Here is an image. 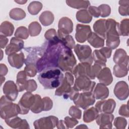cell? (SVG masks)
Returning <instances> with one entry per match:
<instances>
[{"label":"cell","mask_w":129,"mask_h":129,"mask_svg":"<svg viewBox=\"0 0 129 129\" xmlns=\"http://www.w3.org/2000/svg\"><path fill=\"white\" fill-rule=\"evenodd\" d=\"M44 37L49 43L56 44L60 42L57 33L54 29H50L47 30L44 34Z\"/></svg>","instance_id":"836d02e7"},{"label":"cell","mask_w":129,"mask_h":129,"mask_svg":"<svg viewBox=\"0 0 129 129\" xmlns=\"http://www.w3.org/2000/svg\"><path fill=\"white\" fill-rule=\"evenodd\" d=\"M113 125L118 129H124L127 125V121L123 117H117L114 119Z\"/></svg>","instance_id":"f6af8a7d"},{"label":"cell","mask_w":129,"mask_h":129,"mask_svg":"<svg viewBox=\"0 0 129 129\" xmlns=\"http://www.w3.org/2000/svg\"><path fill=\"white\" fill-rule=\"evenodd\" d=\"M91 32L89 25L78 24L76 26L75 38L78 42L84 43L87 40Z\"/></svg>","instance_id":"7c38bea8"},{"label":"cell","mask_w":129,"mask_h":129,"mask_svg":"<svg viewBox=\"0 0 129 129\" xmlns=\"http://www.w3.org/2000/svg\"><path fill=\"white\" fill-rule=\"evenodd\" d=\"M76 128H88V127L86 125H85V124H80V125H79V126H77Z\"/></svg>","instance_id":"6125c7cd"},{"label":"cell","mask_w":129,"mask_h":129,"mask_svg":"<svg viewBox=\"0 0 129 129\" xmlns=\"http://www.w3.org/2000/svg\"><path fill=\"white\" fill-rule=\"evenodd\" d=\"M118 12L119 14L121 16H128L129 12V5H120L118 8Z\"/></svg>","instance_id":"db71d44e"},{"label":"cell","mask_w":129,"mask_h":129,"mask_svg":"<svg viewBox=\"0 0 129 129\" xmlns=\"http://www.w3.org/2000/svg\"><path fill=\"white\" fill-rule=\"evenodd\" d=\"M34 101L31 107V111L34 113H38L43 111V102L40 95L35 94Z\"/></svg>","instance_id":"d6a6232c"},{"label":"cell","mask_w":129,"mask_h":129,"mask_svg":"<svg viewBox=\"0 0 129 129\" xmlns=\"http://www.w3.org/2000/svg\"><path fill=\"white\" fill-rule=\"evenodd\" d=\"M119 5H129V1H119Z\"/></svg>","instance_id":"91938a15"},{"label":"cell","mask_w":129,"mask_h":129,"mask_svg":"<svg viewBox=\"0 0 129 129\" xmlns=\"http://www.w3.org/2000/svg\"><path fill=\"white\" fill-rule=\"evenodd\" d=\"M42 8V4L41 3L38 1H33L31 2L28 6V11L32 15H36L39 13Z\"/></svg>","instance_id":"74e56055"},{"label":"cell","mask_w":129,"mask_h":129,"mask_svg":"<svg viewBox=\"0 0 129 129\" xmlns=\"http://www.w3.org/2000/svg\"><path fill=\"white\" fill-rule=\"evenodd\" d=\"M74 51L81 62H88L92 64L93 59L92 49L87 45L77 44L74 47Z\"/></svg>","instance_id":"8992f818"},{"label":"cell","mask_w":129,"mask_h":129,"mask_svg":"<svg viewBox=\"0 0 129 129\" xmlns=\"http://www.w3.org/2000/svg\"><path fill=\"white\" fill-rule=\"evenodd\" d=\"M54 17L52 13L50 11H46L41 13L39 17L40 23L45 26L51 25L54 21Z\"/></svg>","instance_id":"f546056e"},{"label":"cell","mask_w":129,"mask_h":129,"mask_svg":"<svg viewBox=\"0 0 129 129\" xmlns=\"http://www.w3.org/2000/svg\"><path fill=\"white\" fill-rule=\"evenodd\" d=\"M29 31L26 27L20 26L16 29L14 35L16 37L19 39H26L29 37Z\"/></svg>","instance_id":"b9f144b4"},{"label":"cell","mask_w":129,"mask_h":129,"mask_svg":"<svg viewBox=\"0 0 129 129\" xmlns=\"http://www.w3.org/2000/svg\"><path fill=\"white\" fill-rule=\"evenodd\" d=\"M93 59L95 63H98L101 65L102 67H105L106 62L107 61V58L99 50L95 49L92 53Z\"/></svg>","instance_id":"e575fe53"},{"label":"cell","mask_w":129,"mask_h":129,"mask_svg":"<svg viewBox=\"0 0 129 129\" xmlns=\"http://www.w3.org/2000/svg\"><path fill=\"white\" fill-rule=\"evenodd\" d=\"M69 114L72 117L76 119H81L82 116V111L76 106H72L69 111Z\"/></svg>","instance_id":"7dc6e473"},{"label":"cell","mask_w":129,"mask_h":129,"mask_svg":"<svg viewBox=\"0 0 129 129\" xmlns=\"http://www.w3.org/2000/svg\"><path fill=\"white\" fill-rule=\"evenodd\" d=\"M76 19L78 21L82 23H89L92 20V17L86 9H82L77 12Z\"/></svg>","instance_id":"4dcf8cb0"},{"label":"cell","mask_w":129,"mask_h":129,"mask_svg":"<svg viewBox=\"0 0 129 129\" xmlns=\"http://www.w3.org/2000/svg\"><path fill=\"white\" fill-rule=\"evenodd\" d=\"M27 76L24 71H21L18 73L16 84L19 92H22L26 90L28 81L27 80Z\"/></svg>","instance_id":"d4e9b609"},{"label":"cell","mask_w":129,"mask_h":129,"mask_svg":"<svg viewBox=\"0 0 129 129\" xmlns=\"http://www.w3.org/2000/svg\"><path fill=\"white\" fill-rule=\"evenodd\" d=\"M113 61L116 64H119L122 63H128V56L127 55L126 51L122 49L119 48L116 50L113 55Z\"/></svg>","instance_id":"cb8c5ba5"},{"label":"cell","mask_w":129,"mask_h":129,"mask_svg":"<svg viewBox=\"0 0 129 129\" xmlns=\"http://www.w3.org/2000/svg\"><path fill=\"white\" fill-rule=\"evenodd\" d=\"M29 34L32 37H34L38 35L41 31V26L37 22L34 21L31 22L28 28Z\"/></svg>","instance_id":"f35d334b"},{"label":"cell","mask_w":129,"mask_h":129,"mask_svg":"<svg viewBox=\"0 0 129 129\" xmlns=\"http://www.w3.org/2000/svg\"><path fill=\"white\" fill-rule=\"evenodd\" d=\"M20 114V108L18 104L14 103L12 101L5 95L2 96L0 101V115L4 119H7L17 116Z\"/></svg>","instance_id":"277c9868"},{"label":"cell","mask_w":129,"mask_h":129,"mask_svg":"<svg viewBox=\"0 0 129 129\" xmlns=\"http://www.w3.org/2000/svg\"><path fill=\"white\" fill-rule=\"evenodd\" d=\"M118 113H119V114L121 116H123L126 117H128L129 112H128L127 104H122L119 108Z\"/></svg>","instance_id":"816d5d0a"},{"label":"cell","mask_w":129,"mask_h":129,"mask_svg":"<svg viewBox=\"0 0 129 129\" xmlns=\"http://www.w3.org/2000/svg\"><path fill=\"white\" fill-rule=\"evenodd\" d=\"M76 63L77 60L72 49L63 46L59 55L57 68L62 72L72 73Z\"/></svg>","instance_id":"3957f363"},{"label":"cell","mask_w":129,"mask_h":129,"mask_svg":"<svg viewBox=\"0 0 129 129\" xmlns=\"http://www.w3.org/2000/svg\"><path fill=\"white\" fill-rule=\"evenodd\" d=\"M119 32L121 36H127L129 34V19H123L119 24Z\"/></svg>","instance_id":"60d3db41"},{"label":"cell","mask_w":129,"mask_h":129,"mask_svg":"<svg viewBox=\"0 0 129 129\" xmlns=\"http://www.w3.org/2000/svg\"><path fill=\"white\" fill-rule=\"evenodd\" d=\"M95 85V82L91 81L87 76L81 75L76 78L74 88L79 92H93Z\"/></svg>","instance_id":"5b68a950"},{"label":"cell","mask_w":129,"mask_h":129,"mask_svg":"<svg viewBox=\"0 0 129 129\" xmlns=\"http://www.w3.org/2000/svg\"><path fill=\"white\" fill-rule=\"evenodd\" d=\"M14 31V25L9 21L3 22L0 26L1 35L6 37L11 36Z\"/></svg>","instance_id":"f1b7e54d"},{"label":"cell","mask_w":129,"mask_h":129,"mask_svg":"<svg viewBox=\"0 0 129 129\" xmlns=\"http://www.w3.org/2000/svg\"><path fill=\"white\" fill-rule=\"evenodd\" d=\"M5 78L4 76H1V85H2L3 83L4 82H5Z\"/></svg>","instance_id":"be15d7a7"},{"label":"cell","mask_w":129,"mask_h":129,"mask_svg":"<svg viewBox=\"0 0 129 129\" xmlns=\"http://www.w3.org/2000/svg\"><path fill=\"white\" fill-rule=\"evenodd\" d=\"M68 6L76 9H86L90 5V3L88 1H66Z\"/></svg>","instance_id":"1f68e13d"},{"label":"cell","mask_w":129,"mask_h":129,"mask_svg":"<svg viewBox=\"0 0 129 129\" xmlns=\"http://www.w3.org/2000/svg\"><path fill=\"white\" fill-rule=\"evenodd\" d=\"M63 122L66 128H72L74 127L76 125H77L79 122L76 118L74 117H70L69 116H66L64 118Z\"/></svg>","instance_id":"c3c4849f"},{"label":"cell","mask_w":129,"mask_h":129,"mask_svg":"<svg viewBox=\"0 0 129 129\" xmlns=\"http://www.w3.org/2000/svg\"><path fill=\"white\" fill-rule=\"evenodd\" d=\"M106 19H99L96 21L93 25L94 33L101 37L104 40L106 37Z\"/></svg>","instance_id":"7402d4cb"},{"label":"cell","mask_w":129,"mask_h":129,"mask_svg":"<svg viewBox=\"0 0 129 129\" xmlns=\"http://www.w3.org/2000/svg\"><path fill=\"white\" fill-rule=\"evenodd\" d=\"M88 42L95 48H100L104 46V40L94 32H91L87 39Z\"/></svg>","instance_id":"484cf974"},{"label":"cell","mask_w":129,"mask_h":129,"mask_svg":"<svg viewBox=\"0 0 129 129\" xmlns=\"http://www.w3.org/2000/svg\"><path fill=\"white\" fill-rule=\"evenodd\" d=\"M106 45L111 49L116 48L119 45L120 39L118 36H107Z\"/></svg>","instance_id":"8d00e7d4"},{"label":"cell","mask_w":129,"mask_h":129,"mask_svg":"<svg viewBox=\"0 0 129 129\" xmlns=\"http://www.w3.org/2000/svg\"><path fill=\"white\" fill-rule=\"evenodd\" d=\"M8 42V39L7 38V37L4 36L3 35H0V45L1 48H4L7 45V43Z\"/></svg>","instance_id":"9f6ffc18"},{"label":"cell","mask_w":129,"mask_h":129,"mask_svg":"<svg viewBox=\"0 0 129 129\" xmlns=\"http://www.w3.org/2000/svg\"><path fill=\"white\" fill-rule=\"evenodd\" d=\"M43 111H49L53 106V102L48 97H45L42 99Z\"/></svg>","instance_id":"681fc988"},{"label":"cell","mask_w":129,"mask_h":129,"mask_svg":"<svg viewBox=\"0 0 129 129\" xmlns=\"http://www.w3.org/2000/svg\"><path fill=\"white\" fill-rule=\"evenodd\" d=\"M8 60L11 66L19 69L25 62L24 54L22 52L11 54L8 55Z\"/></svg>","instance_id":"ac0fdd59"},{"label":"cell","mask_w":129,"mask_h":129,"mask_svg":"<svg viewBox=\"0 0 129 129\" xmlns=\"http://www.w3.org/2000/svg\"><path fill=\"white\" fill-rule=\"evenodd\" d=\"M98 115L99 112L95 107H92L89 109H86L84 111L83 120L87 123L91 122L96 119Z\"/></svg>","instance_id":"4316f807"},{"label":"cell","mask_w":129,"mask_h":129,"mask_svg":"<svg viewBox=\"0 0 129 129\" xmlns=\"http://www.w3.org/2000/svg\"><path fill=\"white\" fill-rule=\"evenodd\" d=\"M64 78L62 71L57 67L46 69L38 76L39 82L45 89H56L61 85Z\"/></svg>","instance_id":"7a4b0ae2"},{"label":"cell","mask_w":129,"mask_h":129,"mask_svg":"<svg viewBox=\"0 0 129 129\" xmlns=\"http://www.w3.org/2000/svg\"><path fill=\"white\" fill-rule=\"evenodd\" d=\"M93 94L95 99L103 100L108 97L109 94V91L106 85L102 83H98L94 88Z\"/></svg>","instance_id":"44dd1931"},{"label":"cell","mask_w":129,"mask_h":129,"mask_svg":"<svg viewBox=\"0 0 129 129\" xmlns=\"http://www.w3.org/2000/svg\"><path fill=\"white\" fill-rule=\"evenodd\" d=\"M58 29L57 35L59 38L69 35L73 30V23L72 21L69 18L64 17L61 18L58 22Z\"/></svg>","instance_id":"8fae6325"},{"label":"cell","mask_w":129,"mask_h":129,"mask_svg":"<svg viewBox=\"0 0 129 129\" xmlns=\"http://www.w3.org/2000/svg\"><path fill=\"white\" fill-rule=\"evenodd\" d=\"M63 46L61 42L52 44L47 42L43 54L36 63L38 72L47 68L57 67L59 55Z\"/></svg>","instance_id":"6da1fadb"},{"label":"cell","mask_w":129,"mask_h":129,"mask_svg":"<svg viewBox=\"0 0 129 129\" xmlns=\"http://www.w3.org/2000/svg\"><path fill=\"white\" fill-rule=\"evenodd\" d=\"M24 47V41L16 37H12L11 39L10 43L8 44L5 49V53L9 55L11 54L17 53L20 51Z\"/></svg>","instance_id":"e0dca14e"},{"label":"cell","mask_w":129,"mask_h":129,"mask_svg":"<svg viewBox=\"0 0 129 129\" xmlns=\"http://www.w3.org/2000/svg\"><path fill=\"white\" fill-rule=\"evenodd\" d=\"M91 66V64L88 62L79 63L76 66L72 73L76 78L81 75H85L88 77Z\"/></svg>","instance_id":"603a6c76"},{"label":"cell","mask_w":129,"mask_h":129,"mask_svg":"<svg viewBox=\"0 0 129 129\" xmlns=\"http://www.w3.org/2000/svg\"><path fill=\"white\" fill-rule=\"evenodd\" d=\"M24 72L26 75L29 77H34L38 72L36 64L33 63H30L26 64L24 68Z\"/></svg>","instance_id":"ee69618b"},{"label":"cell","mask_w":129,"mask_h":129,"mask_svg":"<svg viewBox=\"0 0 129 129\" xmlns=\"http://www.w3.org/2000/svg\"><path fill=\"white\" fill-rule=\"evenodd\" d=\"M99 50L106 58H109L110 57L112 52V49L108 47H103L99 49Z\"/></svg>","instance_id":"11a10c76"},{"label":"cell","mask_w":129,"mask_h":129,"mask_svg":"<svg viewBox=\"0 0 129 129\" xmlns=\"http://www.w3.org/2000/svg\"><path fill=\"white\" fill-rule=\"evenodd\" d=\"M128 73V63H122L116 64L113 67V74L117 78H122L127 75Z\"/></svg>","instance_id":"83f0119b"},{"label":"cell","mask_w":129,"mask_h":129,"mask_svg":"<svg viewBox=\"0 0 129 129\" xmlns=\"http://www.w3.org/2000/svg\"><path fill=\"white\" fill-rule=\"evenodd\" d=\"M88 12L92 17L98 18L100 16V12L98 7L95 6H89L88 7Z\"/></svg>","instance_id":"f5cc1de1"},{"label":"cell","mask_w":129,"mask_h":129,"mask_svg":"<svg viewBox=\"0 0 129 129\" xmlns=\"http://www.w3.org/2000/svg\"><path fill=\"white\" fill-rule=\"evenodd\" d=\"M35 99V95L31 92L25 93L19 100L18 105L20 108V114H26L30 110Z\"/></svg>","instance_id":"9c48e42d"},{"label":"cell","mask_w":129,"mask_h":129,"mask_svg":"<svg viewBox=\"0 0 129 129\" xmlns=\"http://www.w3.org/2000/svg\"><path fill=\"white\" fill-rule=\"evenodd\" d=\"M37 85L34 80H29L27 81V84L26 90L27 92H32L37 89Z\"/></svg>","instance_id":"f907efd6"},{"label":"cell","mask_w":129,"mask_h":129,"mask_svg":"<svg viewBox=\"0 0 129 129\" xmlns=\"http://www.w3.org/2000/svg\"><path fill=\"white\" fill-rule=\"evenodd\" d=\"M114 115L112 113L102 112L96 118V122L100 128H111Z\"/></svg>","instance_id":"5bb4252c"},{"label":"cell","mask_w":129,"mask_h":129,"mask_svg":"<svg viewBox=\"0 0 129 129\" xmlns=\"http://www.w3.org/2000/svg\"><path fill=\"white\" fill-rule=\"evenodd\" d=\"M103 68V67H102L101 65L94 63V64L90 67L88 77H89L90 79H94L97 77L98 74Z\"/></svg>","instance_id":"7bdbcfd3"},{"label":"cell","mask_w":129,"mask_h":129,"mask_svg":"<svg viewBox=\"0 0 129 129\" xmlns=\"http://www.w3.org/2000/svg\"><path fill=\"white\" fill-rule=\"evenodd\" d=\"M116 102L113 99L102 100L98 101L95 105V108L99 112L112 113L115 108Z\"/></svg>","instance_id":"4fadbf2b"},{"label":"cell","mask_w":129,"mask_h":129,"mask_svg":"<svg viewBox=\"0 0 129 129\" xmlns=\"http://www.w3.org/2000/svg\"><path fill=\"white\" fill-rule=\"evenodd\" d=\"M56 127L57 128H66L65 124L64 123L63 120H58V123L56 125Z\"/></svg>","instance_id":"680465c9"},{"label":"cell","mask_w":129,"mask_h":129,"mask_svg":"<svg viewBox=\"0 0 129 129\" xmlns=\"http://www.w3.org/2000/svg\"><path fill=\"white\" fill-rule=\"evenodd\" d=\"M113 92L115 96L119 100H125L128 96V86L125 81H119L116 84Z\"/></svg>","instance_id":"9a60e30c"},{"label":"cell","mask_w":129,"mask_h":129,"mask_svg":"<svg viewBox=\"0 0 129 129\" xmlns=\"http://www.w3.org/2000/svg\"><path fill=\"white\" fill-rule=\"evenodd\" d=\"M18 90L16 84L12 81L5 83L3 87V92L5 95L12 101H15L18 95Z\"/></svg>","instance_id":"2e32d148"},{"label":"cell","mask_w":129,"mask_h":129,"mask_svg":"<svg viewBox=\"0 0 129 129\" xmlns=\"http://www.w3.org/2000/svg\"><path fill=\"white\" fill-rule=\"evenodd\" d=\"M74 78L70 72H66L65 77L61 85L55 91V95L63 96V98L70 92L74 85Z\"/></svg>","instance_id":"ba28073f"},{"label":"cell","mask_w":129,"mask_h":129,"mask_svg":"<svg viewBox=\"0 0 129 129\" xmlns=\"http://www.w3.org/2000/svg\"><path fill=\"white\" fill-rule=\"evenodd\" d=\"M7 124L13 128H29L30 126L25 119H21L17 116L5 119Z\"/></svg>","instance_id":"d6986e66"},{"label":"cell","mask_w":129,"mask_h":129,"mask_svg":"<svg viewBox=\"0 0 129 129\" xmlns=\"http://www.w3.org/2000/svg\"><path fill=\"white\" fill-rule=\"evenodd\" d=\"M73 101L77 107L85 110L95 103V98L93 92H85L79 93Z\"/></svg>","instance_id":"52a82bcc"},{"label":"cell","mask_w":129,"mask_h":129,"mask_svg":"<svg viewBox=\"0 0 129 129\" xmlns=\"http://www.w3.org/2000/svg\"><path fill=\"white\" fill-rule=\"evenodd\" d=\"M58 121V119L57 117L50 115L36 120L33 124L34 128L36 129H51L56 126Z\"/></svg>","instance_id":"30bf717a"},{"label":"cell","mask_w":129,"mask_h":129,"mask_svg":"<svg viewBox=\"0 0 129 129\" xmlns=\"http://www.w3.org/2000/svg\"><path fill=\"white\" fill-rule=\"evenodd\" d=\"M10 17L16 21L21 20L25 18L26 13L25 11L19 8H14L12 9L9 13Z\"/></svg>","instance_id":"d590c367"},{"label":"cell","mask_w":129,"mask_h":129,"mask_svg":"<svg viewBox=\"0 0 129 129\" xmlns=\"http://www.w3.org/2000/svg\"><path fill=\"white\" fill-rule=\"evenodd\" d=\"M61 43L66 47L71 49L74 48L75 46V42L73 37L70 35H66L59 39Z\"/></svg>","instance_id":"ab89813d"},{"label":"cell","mask_w":129,"mask_h":129,"mask_svg":"<svg viewBox=\"0 0 129 129\" xmlns=\"http://www.w3.org/2000/svg\"><path fill=\"white\" fill-rule=\"evenodd\" d=\"M98 8L100 12V16L102 17H107L110 14L111 9L108 5L102 4Z\"/></svg>","instance_id":"bcb514c9"},{"label":"cell","mask_w":129,"mask_h":129,"mask_svg":"<svg viewBox=\"0 0 129 129\" xmlns=\"http://www.w3.org/2000/svg\"><path fill=\"white\" fill-rule=\"evenodd\" d=\"M8 72V68L7 66L3 63L0 64V76H4L7 74Z\"/></svg>","instance_id":"6f0895ef"},{"label":"cell","mask_w":129,"mask_h":129,"mask_svg":"<svg viewBox=\"0 0 129 129\" xmlns=\"http://www.w3.org/2000/svg\"><path fill=\"white\" fill-rule=\"evenodd\" d=\"M27 1H15V2L20 4V5H23L27 3Z\"/></svg>","instance_id":"94428289"},{"label":"cell","mask_w":129,"mask_h":129,"mask_svg":"<svg viewBox=\"0 0 129 129\" xmlns=\"http://www.w3.org/2000/svg\"><path fill=\"white\" fill-rule=\"evenodd\" d=\"M97 78L100 83L106 86L110 85L113 81V77L111 71L109 68L107 67H104L101 69Z\"/></svg>","instance_id":"ffe728a7"}]
</instances>
